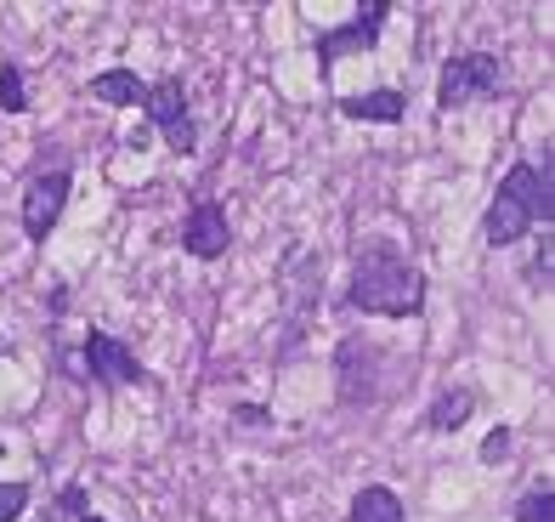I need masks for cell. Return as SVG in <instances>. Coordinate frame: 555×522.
Instances as JSON below:
<instances>
[{
  "label": "cell",
  "instance_id": "8",
  "mask_svg": "<svg viewBox=\"0 0 555 522\" xmlns=\"http://www.w3.org/2000/svg\"><path fill=\"white\" fill-rule=\"evenodd\" d=\"M182 244H188L198 262L227 256V244H233V228H227V211L216 205V199H198V205L188 211V221H182Z\"/></svg>",
  "mask_w": 555,
  "mask_h": 522
},
{
  "label": "cell",
  "instance_id": "15",
  "mask_svg": "<svg viewBox=\"0 0 555 522\" xmlns=\"http://www.w3.org/2000/svg\"><path fill=\"white\" fill-rule=\"evenodd\" d=\"M29 483H0V522H17L23 511H29Z\"/></svg>",
  "mask_w": 555,
  "mask_h": 522
},
{
  "label": "cell",
  "instance_id": "18",
  "mask_svg": "<svg viewBox=\"0 0 555 522\" xmlns=\"http://www.w3.org/2000/svg\"><path fill=\"white\" fill-rule=\"evenodd\" d=\"M80 522H108V517H91V511H86V517H80Z\"/></svg>",
  "mask_w": 555,
  "mask_h": 522
},
{
  "label": "cell",
  "instance_id": "1",
  "mask_svg": "<svg viewBox=\"0 0 555 522\" xmlns=\"http://www.w3.org/2000/svg\"><path fill=\"white\" fill-rule=\"evenodd\" d=\"M544 221H555V165H550V148H544V160H521L511 165V177L499 182L493 193V205L482 216V239L493 244V251H504V244H516L527 239Z\"/></svg>",
  "mask_w": 555,
  "mask_h": 522
},
{
  "label": "cell",
  "instance_id": "4",
  "mask_svg": "<svg viewBox=\"0 0 555 522\" xmlns=\"http://www.w3.org/2000/svg\"><path fill=\"white\" fill-rule=\"evenodd\" d=\"M386 0H374V7H358V17L346 23V29H330L318 35V74H330L346 52H374L380 46V29H386Z\"/></svg>",
  "mask_w": 555,
  "mask_h": 522
},
{
  "label": "cell",
  "instance_id": "6",
  "mask_svg": "<svg viewBox=\"0 0 555 522\" xmlns=\"http://www.w3.org/2000/svg\"><path fill=\"white\" fill-rule=\"evenodd\" d=\"M147 114H154L159 137L176 148V154H193V148H198V126H193V114H188V91H182V80L147 86Z\"/></svg>",
  "mask_w": 555,
  "mask_h": 522
},
{
  "label": "cell",
  "instance_id": "17",
  "mask_svg": "<svg viewBox=\"0 0 555 522\" xmlns=\"http://www.w3.org/2000/svg\"><path fill=\"white\" fill-rule=\"evenodd\" d=\"M233 420H244V426H267L272 415H267V409H249V404H238V409H233Z\"/></svg>",
  "mask_w": 555,
  "mask_h": 522
},
{
  "label": "cell",
  "instance_id": "19",
  "mask_svg": "<svg viewBox=\"0 0 555 522\" xmlns=\"http://www.w3.org/2000/svg\"><path fill=\"white\" fill-rule=\"evenodd\" d=\"M0 455H7V443H0Z\"/></svg>",
  "mask_w": 555,
  "mask_h": 522
},
{
  "label": "cell",
  "instance_id": "7",
  "mask_svg": "<svg viewBox=\"0 0 555 522\" xmlns=\"http://www.w3.org/2000/svg\"><path fill=\"white\" fill-rule=\"evenodd\" d=\"M68 188H74L68 170H40V177L29 182V193H23V233H29L35 244H46V233L57 228V216L68 205Z\"/></svg>",
  "mask_w": 555,
  "mask_h": 522
},
{
  "label": "cell",
  "instance_id": "13",
  "mask_svg": "<svg viewBox=\"0 0 555 522\" xmlns=\"http://www.w3.org/2000/svg\"><path fill=\"white\" fill-rule=\"evenodd\" d=\"M0 109H7V114H29V86H23L17 63H0Z\"/></svg>",
  "mask_w": 555,
  "mask_h": 522
},
{
  "label": "cell",
  "instance_id": "5",
  "mask_svg": "<svg viewBox=\"0 0 555 522\" xmlns=\"http://www.w3.org/2000/svg\"><path fill=\"white\" fill-rule=\"evenodd\" d=\"M86 375H91L96 386H142L147 369L137 364V353H131L119 335L91 330V335H86Z\"/></svg>",
  "mask_w": 555,
  "mask_h": 522
},
{
  "label": "cell",
  "instance_id": "16",
  "mask_svg": "<svg viewBox=\"0 0 555 522\" xmlns=\"http://www.w3.org/2000/svg\"><path fill=\"white\" fill-rule=\"evenodd\" d=\"M504 455H511V426H493V432H488V443H482V460H488V466H499Z\"/></svg>",
  "mask_w": 555,
  "mask_h": 522
},
{
  "label": "cell",
  "instance_id": "3",
  "mask_svg": "<svg viewBox=\"0 0 555 522\" xmlns=\"http://www.w3.org/2000/svg\"><path fill=\"white\" fill-rule=\"evenodd\" d=\"M499 86H504V68H499L493 52H460V58H448L442 74H437V109L453 114V109L488 103Z\"/></svg>",
  "mask_w": 555,
  "mask_h": 522
},
{
  "label": "cell",
  "instance_id": "11",
  "mask_svg": "<svg viewBox=\"0 0 555 522\" xmlns=\"http://www.w3.org/2000/svg\"><path fill=\"white\" fill-rule=\"evenodd\" d=\"M476 409V392L470 386H448L431 409H425V432H460Z\"/></svg>",
  "mask_w": 555,
  "mask_h": 522
},
{
  "label": "cell",
  "instance_id": "12",
  "mask_svg": "<svg viewBox=\"0 0 555 522\" xmlns=\"http://www.w3.org/2000/svg\"><path fill=\"white\" fill-rule=\"evenodd\" d=\"M351 522H409V511H402V500L386 483H369L358 500H351Z\"/></svg>",
  "mask_w": 555,
  "mask_h": 522
},
{
  "label": "cell",
  "instance_id": "10",
  "mask_svg": "<svg viewBox=\"0 0 555 522\" xmlns=\"http://www.w3.org/2000/svg\"><path fill=\"white\" fill-rule=\"evenodd\" d=\"M91 97L96 103H114V109H147V86L137 80L131 68H108L91 80Z\"/></svg>",
  "mask_w": 555,
  "mask_h": 522
},
{
  "label": "cell",
  "instance_id": "14",
  "mask_svg": "<svg viewBox=\"0 0 555 522\" xmlns=\"http://www.w3.org/2000/svg\"><path fill=\"white\" fill-rule=\"evenodd\" d=\"M516 522H555V494H550V483H539V488H527V494H521Z\"/></svg>",
  "mask_w": 555,
  "mask_h": 522
},
{
  "label": "cell",
  "instance_id": "2",
  "mask_svg": "<svg viewBox=\"0 0 555 522\" xmlns=\"http://www.w3.org/2000/svg\"><path fill=\"white\" fill-rule=\"evenodd\" d=\"M346 302L358 313H374V318H414L425 307V272L409 256L374 244V251H363L358 267H351Z\"/></svg>",
  "mask_w": 555,
  "mask_h": 522
},
{
  "label": "cell",
  "instance_id": "20",
  "mask_svg": "<svg viewBox=\"0 0 555 522\" xmlns=\"http://www.w3.org/2000/svg\"><path fill=\"white\" fill-rule=\"evenodd\" d=\"M0 353H7V341H0Z\"/></svg>",
  "mask_w": 555,
  "mask_h": 522
},
{
  "label": "cell",
  "instance_id": "9",
  "mask_svg": "<svg viewBox=\"0 0 555 522\" xmlns=\"http://www.w3.org/2000/svg\"><path fill=\"white\" fill-rule=\"evenodd\" d=\"M346 119H369V126H397L409 103H402V91H358V97H340L335 103Z\"/></svg>",
  "mask_w": 555,
  "mask_h": 522
}]
</instances>
